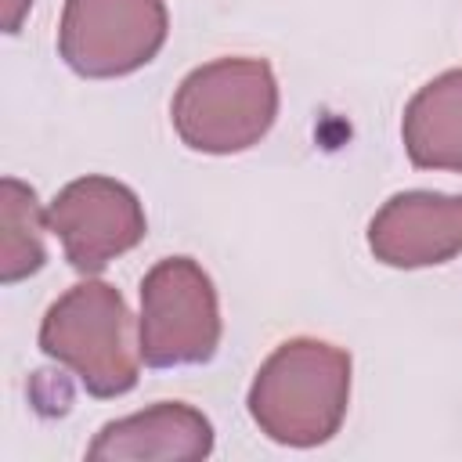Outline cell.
Masks as SVG:
<instances>
[{
  "mask_svg": "<svg viewBox=\"0 0 462 462\" xmlns=\"http://www.w3.org/2000/svg\"><path fill=\"white\" fill-rule=\"evenodd\" d=\"M350 401V357L325 339H289L256 372L249 415L285 448L325 444Z\"/></svg>",
  "mask_w": 462,
  "mask_h": 462,
  "instance_id": "1",
  "label": "cell"
},
{
  "mask_svg": "<svg viewBox=\"0 0 462 462\" xmlns=\"http://www.w3.org/2000/svg\"><path fill=\"white\" fill-rule=\"evenodd\" d=\"M170 116L180 141L195 152H245L278 116L274 72L263 58H217L184 76Z\"/></svg>",
  "mask_w": 462,
  "mask_h": 462,
  "instance_id": "2",
  "label": "cell"
},
{
  "mask_svg": "<svg viewBox=\"0 0 462 462\" xmlns=\"http://www.w3.org/2000/svg\"><path fill=\"white\" fill-rule=\"evenodd\" d=\"M40 346L94 397H119L137 383L141 354L130 343V310L105 282H79L54 300L40 325Z\"/></svg>",
  "mask_w": 462,
  "mask_h": 462,
  "instance_id": "3",
  "label": "cell"
},
{
  "mask_svg": "<svg viewBox=\"0 0 462 462\" xmlns=\"http://www.w3.org/2000/svg\"><path fill=\"white\" fill-rule=\"evenodd\" d=\"M220 343V307L209 274L191 256L159 260L141 282L137 354L152 368L202 365Z\"/></svg>",
  "mask_w": 462,
  "mask_h": 462,
  "instance_id": "4",
  "label": "cell"
},
{
  "mask_svg": "<svg viewBox=\"0 0 462 462\" xmlns=\"http://www.w3.org/2000/svg\"><path fill=\"white\" fill-rule=\"evenodd\" d=\"M162 0H65L58 51L65 65L90 79H112L148 65L166 43Z\"/></svg>",
  "mask_w": 462,
  "mask_h": 462,
  "instance_id": "5",
  "label": "cell"
},
{
  "mask_svg": "<svg viewBox=\"0 0 462 462\" xmlns=\"http://www.w3.org/2000/svg\"><path fill=\"white\" fill-rule=\"evenodd\" d=\"M47 224L61 238L69 263L83 274L108 267L144 238L137 195L112 177H79L65 184L47 209Z\"/></svg>",
  "mask_w": 462,
  "mask_h": 462,
  "instance_id": "6",
  "label": "cell"
},
{
  "mask_svg": "<svg viewBox=\"0 0 462 462\" xmlns=\"http://www.w3.org/2000/svg\"><path fill=\"white\" fill-rule=\"evenodd\" d=\"M368 249L386 267H433L462 253V195L404 191L368 224Z\"/></svg>",
  "mask_w": 462,
  "mask_h": 462,
  "instance_id": "7",
  "label": "cell"
},
{
  "mask_svg": "<svg viewBox=\"0 0 462 462\" xmlns=\"http://www.w3.org/2000/svg\"><path fill=\"white\" fill-rule=\"evenodd\" d=\"M213 451V426L202 411L180 401H159L137 415L116 419L101 426L94 444L87 448V458H173V462H195Z\"/></svg>",
  "mask_w": 462,
  "mask_h": 462,
  "instance_id": "8",
  "label": "cell"
},
{
  "mask_svg": "<svg viewBox=\"0 0 462 462\" xmlns=\"http://www.w3.org/2000/svg\"><path fill=\"white\" fill-rule=\"evenodd\" d=\"M404 152L422 170H462V65L430 79L404 108Z\"/></svg>",
  "mask_w": 462,
  "mask_h": 462,
  "instance_id": "9",
  "label": "cell"
},
{
  "mask_svg": "<svg viewBox=\"0 0 462 462\" xmlns=\"http://www.w3.org/2000/svg\"><path fill=\"white\" fill-rule=\"evenodd\" d=\"M47 227L51 224L36 202V191L18 177H4L0 180V282L4 285H14L43 267Z\"/></svg>",
  "mask_w": 462,
  "mask_h": 462,
  "instance_id": "10",
  "label": "cell"
},
{
  "mask_svg": "<svg viewBox=\"0 0 462 462\" xmlns=\"http://www.w3.org/2000/svg\"><path fill=\"white\" fill-rule=\"evenodd\" d=\"M29 7H32V0H0V25H4V32H18L25 14H29Z\"/></svg>",
  "mask_w": 462,
  "mask_h": 462,
  "instance_id": "11",
  "label": "cell"
}]
</instances>
